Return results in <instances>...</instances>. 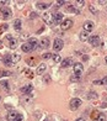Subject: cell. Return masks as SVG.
Segmentation results:
<instances>
[{
	"label": "cell",
	"instance_id": "cell-1",
	"mask_svg": "<svg viewBox=\"0 0 107 121\" xmlns=\"http://www.w3.org/2000/svg\"><path fill=\"white\" fill-rule=\"evenodd\" d=\"M74 74H75V77H78V78H80L81 77V74L84 73V67L81 63H75L74 64Z\"/></svg>",
	"mask_w": 107,
	"mask_h": 121
},
{
	"label": "cell",
	"instance_id": "cell-2",
	"mask_svg": "<svg viewBox=\"0 0 107 121\" xmlns=\"http://www.w3.org/2000/svg\"><path fill=\"white\" fill-rule=\"evenodd\" d=\"M63 46H64L63 40H60V38H55L54 42H53V51H54V52H59L60 49L63 48Z\"/></svg>",
	"mask_w": 107,
	"mask_h": 121
},
{
	"label": "cell",
	"instance_id": "cell-3",
	"mask_svg": "<svg viewBox=\"0 0 107 121\" xmlns=\"http://www.w3.org/2000/svg\"><path fill=\"white\" fill-rule=\"evenodd\" d=\"M80 105H81V100H80V99H78V98L71 99L70 103H69V106H70L71 110H76Z\"/></svg>",
	"mask_w": 107,
	"mask_h": 121
},
{
	"label": "cell",
	"instance_id": "cell-4",
	"mask_svg": "<svg viewBox=\"0 0 107 121\" xmlns=\"http://www.w3.org/2000/svg\"><path fill=\"white\" fill-rule=\"evenodd\" d=\"M71 26H73V20H71V19H65V20H64L63 22L60 24V27H62V30H63V31L69 30Z\"/></svg>",
	"mask_w": 107,
	"mask_h": 121
},
{
	"label": "cell",
	"instance_id": "cell-5",
	"mask_svg": "<svg viewBox=\"0 0 107 121\" xmlns=\"http://www.w3.org/2000/svg\"><path fill=\"white\" fill-rule=\"evenodd\" d=\"M0 14H3L4 19H9V17H11V15H12L11 10H10L9 8H5V6H3L1 9H0Z\"/></svg>",
	"mask_w": 107,
	"mask_h": 121
},
{
	"label": "cell",
	"instance_id": "cell-6",
	"mask_svg": "<svg viewBox=\"0 0 107 121\" xmlns=\"http://www.w3.org/2000/svg\"><path fill=\"white\" fill-rule=\"evenodd\" d=\"M36 8L40 10H47L48 8H51V3H46V1H37L36 3Z\"/></svg>",
	"mask_w": 107,
	"mask_h": 121
},
{
	"label": "cell",
	"instance_id": "cell-7",
	"mask_svg": "<svg viewBox=\"0 0 107 121\" xmlns=\"http://www.w3.org/2000/svg\"><path fill=\"white\" fill-rule=\"evenodd\" d=\"M3 63H4L5 65H8V67H11V65H14L11 54H5L4 58H3Z\"/></svg>",
	"mask_w": 107,
	"mask_h": 121
},
{
	"label": "cell",
	"instance_id": "cell-8",
	"mask_svg": "<svg viewBox=\"0 0 107 121\" xmlns=\"http://www.w3.org/2000/svg\"><path fill=\"white\" fill-rule=\"evenodd\" d=\"M49 47V38L48 37H43L40 42V49H46Z\"/></svg>",
	"mask_w": 107,
	"mask_h": 121
},
{
	"label": "cell",
	"instance_id": "cell-9",
	"mask_svg": "<svg viewBox=\"0 0 107 121\" xmlns=\"http://www.w3.org/2000/svg\"><path fill=\"white\" fill-rule=\"evenodd\" d=\"M89 43H91L92 46H99V45H100V37H99L97 35L90 36V37H89Z\"/></svg>",
	"mask_w": 107,
	"mask_h": 121
},
{
	"label": "cell",
	"instance_id": "cell-10",
	"mask_svg": "<svg viewBox=\"0 0 107 121\" xmlns=\"http://www.w3.org/2000/svg\"><path fill=\"white\" fill-rule=\"evenodd\" d=\"M94 26L95 25H94L92 21H86V22L84 24V31H86V32H89V34H90V32L94 30Z\"/></svg>",
	"mask_w": 107,
	"mask_h": 121
},
{
	"label": "cell",
	"instance_id": "cell-11",
	"mask_svg": "<svg viewBox=\"0 0 107 121\" xmlns=\"http://www.w3.org/2000/svg\"><path fill=\"white\" fill-rule=\"evenodd\" d=\"M73 58L71 57H68V58H65V59H63L62 60V67L63 68H68V67H70V65L73 64Z\"/></svg>",
	"mask_w": 107,
	"mask_h": 121
},
{
	"label": "cell",
	"instance_id": "cell-12",
	"mask_svg": "<svg viewBox=\"0 0 107 121\" xmlns=\"http://www.w3.org/2000/svg\"><path fill=\"white\" fill-rule=\"evenodd\" d=\"M53 15V24H60V21L63 19V14L62 13H55L52 14Z\"/></svg>",
	"mask_w": 107,
	"mask_h": 121
},
{
	"label": "cell",
	"instance_id": "cell-13",
	"mask_svg": "<svg viewBox=\"0 0 107 121\" xmlns=\"http://www.w3.org/2000/svg\"><path fill=\"white\" fill-rule=\"evenodd\" d=\"M21 49H22L24 52H26V53H30V52L33 51V47H32L28 42H26V43H24V45L21 46Z\"/></svg>",
	"mask_w": 107,
	"mask_h": 121
},
{
	"label": "cell",
	"instance_id": "cell-14",
	"mask_svg": "<svg viewBox=\"0 0 107 121\" xmlns=\"http://www.w3.org/2000/svg\"><path fill=\"white\" fill-rule=\"evenodd\" d=\"M89 37H90V35H89V32H86V31H81V32H80V35H79L80 41H83V42L87 41Z\"/></svg>",
	"mask_w": 107,
	"mask_h": 121
},
{
	"label": "cell",
	"instance_id": "cell-15",
	"mask_svg": "<svg viewBox=\"0 0 107 121\" xmlns=\"http://www.w3.org/2000/svg\"><path fill=\"white\" fill-rule=\"evenodd\" d=\"M20 91L22 93V94H28V93H31V91H32V85H31V84L25 85V86H22V88L20 89Z\"/></svg>",
	"mask_w": 107,
	"mask_h": 121
},
{
	"label": "cell",
	"instance_id": "cell-16",
	"mask_svg": "<svg viewBox=\"0 0 107 121\" xmlns=\"http://www.w3.org/2000/svg\"><path fill=\"white\" fill-rule=\"evenodd\" d=\"M42 17H43V20L46 21V22L53 24V15L52 14H43V15H42Z\"/></svg>",
	"mask_w": 107,
	"mask_h": 121
},
{
	"label": "cell",
	"instance_id": "cell-17",
	"mask_svg": "<svg viewBox=\"0 0 107 121\" xmlns=\"http://www.w3.org/2000/svg\"><path fill=\"white\" fill-rule=\"evenodd\" d=\"M17 43H19V41L16 40V38H10L9 40V47L11 49H15L16 47H17Z\"/></svg>",
	"mask_w": 107,
	"mask_h": 121
},
{
	"label": "cell",
	"instance_id": "cell-18",
	"mask_svg": "<svg viewBox=\"0 0 107 121\" xmlns=\"http://www.w3.org/2000/svg\"><path fill=\"white\" fill-rule=\"evenodd\" d=\"M46 68H47L46 63L40 64L38 67H37V74H43V73H44V70H46Z\"/></svg>",
	"mask_w": 107,
	"mask_h": 121
},
{
	"label": "cell",
	"instance_id": "cell-19",
	"mask_svg": "<svg viewBox=\"0 0 107 121\" xmlns=\"http://www.w3.org/2000/svg\"><path fill=\"white\" fill-rule=\"evenodd\" d=\"M17 115H19L17 111H14V110H12V111H10V112L8 114V119H9V121H14V120L16 119V116H17Z\"/></svg>",
	"mask_w": 107,
	"mask_h": 121
},
{
	"label": "cell",
	"instance_id": "cell-20",
	"mask_svg": "<svg viewBox=\"0 0 107 121\" xmlns=\"http://www.w3.org/2000/svg\"><path fill=\"white\" fill-rule=\"evenodd\" d=\"M30 45L33 47V49H36V47H37V45H38V41H37V38H35V37H31V38H28V41H27Z\"/></svg>",
	"mask_w": 107,
	"mask_h": 121
},
{
	"label": "cell",
	"instance_id": "cell-21",
	"mask_svg": "<svg viewBox=\"0 0 107 121\" xmlns=\"http://www.w3.org/2000/svg\"><path fill=\"white\" fill-rule=\"evenodd\" d=\"M14 29H15L16 31H20V30H21V20H20V19H16V20L14 21Z\"/></svg>",
	"mask_w": 107,
	"mask_h": 121
},
{
	"label": "cell",
	"instance_id": "cell-22",
	"mask_svg": "<svg viewBox=\"0 0 107 121\" xmlns=\"http://www.w3.org/2000/svg\"><path fill=\"white\" fill-rule=\"evenodd\" d=\"M106 83H107V77H105V78L100 79V80H95L94 82L95 85H102V84H106Z\"/></svg>",
	"mask_w": 107,
	"mask_h": 121
},
{
	"label": "cell",
	"instance_id": "cell-23",
	"mask_svg": "<svg viewBox=\"0 0 107 121\" xmlns=\"http://www.w3.org/2000/svg\"><path fill=\"white\" fill-rule=\"evenodd\" d=\"M107 120V116L103 114V112H100V115L97 116V119H96L95 121H106Z\"/></svg>",
	"mask_w": 107,
	"mask_h": 121
},
{
	"label": "cell",
	"instance_id": "cell-24",
	"mask_svg": "<svg viewBox=\"0 0 107 121\" xmlns=\"http://www.w3.org/2000/svg\"><path fill=\"white\" fill-rule=\"evenodd\" d=\"M52 58H53V60H54L55 63H60V62H62V58H60V56H59L58 53L53 54V56H52Z\"/></svg>",
	"mask_w": 107,
	"mask_h": 121
},
{
	"label": "cell",
	"instance_id": "cell-25",
	"mask_svg": "<svg viewBox=\"0 0 107 121\" xmlns=\"http://www.w3.org/2000/svg\"><path fill=\"white\" fill-rule=\"evenodd\" d=\"M12 63H17L19 62V60L21 59V56H20V54H17V53H15V54H12Z\"/></svg>",
	"mask_w": 107,
	"mask_h": 121
},
{
	"label": "cell",
	"instance_id": "cell-26",
	"mask_svg": "<svg viewBox=\"0 0 107 121\" xmlns=\"http://www.w3.org/2000/svg\"><path fill=\"white\" fill-rule=\"evenodd\" d=\"M0 84H1V86L4 88L5 90H9V89H10V86H9V83H8L6 80H1V82H0Z\"/></svg>",
	"mask_w": 107,
	"mask_h": 121
},
{
	"label": "cell",
	"instance_id": "cell-27",
	"mask_svg": "<svg viewBox=\"0 0 107 121\" xmlns=\"http://www.w3.org/2000/svg\"><path fill=\"white\" fill-rule=\"evenodd\" d=\"M9 29V25L8 24H4V25H1L0 26V34H4L5 31H6Z\"/></svg>",
	"mask_w": 107,
	"mask_h": 121
},
{
	"label": "cell",
	"instance_id": "cell-28",
	"mask_svg": "<svg viewBox=\"0 0 107 121\" xmlns=\"http://www.w3.org/2000/svg\"><path fill=\"white\" fill-rule=\"evenodd\" d=\"M9 75H11V73L8 72V70H0V78L1 77H9Z\"/></svg>",
	"mask_w": 107,
	"mask_h": 121
},
{
	"label": "cell",
	"instance_id": "cell-29",
	"mask_svg": "<svg viewBox=\"0 0 107 121\" xmlns=\"http://www.w3.org/2000/svg\"><path fill=\"white\" fill-rule=\"evenodd\" d=\"M52 56H53L52 53L47 52V53H43V54H42V58H43V59H49V58H52Z\"/></svg>",
	"mask_w": 107,
	"mask_h": 121
},
{
	"label": "cell",
	"instance_id": "cell-30",
	"mask_svg": "<svg viewBox=\"0 0 107 121\" xmlns=\"http://www.w3.org/2000/svg\"><path fill=\"white\" fill-rule=\"evenodd\" d=\"M68 10H69V11H71V13H75V14H80L79 10L75 9V8H73V6H68Z\"/></svg>",
	"mask_w": 107,
	"mask_h": 121
},
{
	"label": "cell",
	"instance_id": "cell-31",
	"mask_svg": "<svg viewBox=\"0 0 107 121\" xmlns=\"http://www.w3.org/2000/svg\"><path fill=\"white\" fill-rule=\"evenodd\" d=\"M26 62H27L30 65H33L35 62H36V59H35V58H27V59H26Z\"/></svg>",
	"mask_w": 107,
	"mask_h": 121
},
{
	"label": "cell",
	"instance_id": "cell-32",
	"mask_svg": "<svg viewBox=\"0 0 107 121\" xmlns=\"http://www.w3.org/2000/svg\"><path fill=\"white\" fill-rule=\"evenodd\" d=\"M14 121H24V115H22V114H19Z\"/></svg>",
	"mask_w": 107,
	"mask_h": 121
},
{
	"label": "cell",
	"instance_id": "cell-33",
	"mask_svg": "<svg viewBox=\"0 0 107 121\" xmlns=\"http://www.w3.org/2000/svg\"><path fill=\"white\" fill-rule=\"evenodd\" d=\"M87 98H97V94H95L94 91H91L90 94H87Z\"/></svg>",
	"mask_w": 107,
	"mask_h": 121
},
{
	"label": "cell",
	"instance_id": "cell-34",
	"mask_svg": "<svg viewBox=\"0 0 107 121\" xmlns=\"http://www.w3.org/2000/svg\"><path fill=\"white\" fill-rule=\"evenodd\" d=\"M90 11H91L92 14H99V11H97V10H96L94 6H90Z\"/></svg>",
	"mask_w": 107,
	"mask_h": 121
},
{
	"label": "cell",
	"instance_id": "cell-35",
	"mask_svg": "<svg viewBox=\"0 0 107 121\" xmlns=\"http://www.w3.org/2000/svg\"><path fill=\"white\" fill-rule=\"evenodd\" d=\"M84 4H85V1H84V0H81V1H76V3H75V5H76V6H78V5H79V6H84Z\"/></svg>",
	"mask_w": 107,
	"mask_h": 121
},
{
	"label": "cell",
	"instance_id": "cell-36",
	"mask_svg": "<svg viewBox=\"0 0 107 121\" xmlns=\"http://www.w3.org/2000/svg\"><path fill=\"white\" fill-rule=\"evenodd\" d=\"M99 115H100V112H99V111H95V114H92V119H94V121H95L96 119H97Z\"/></svg>",
	"mask_w": 107,
	"mask_h": 121
},
{
	"label": "cell",
	"instance_id": "cell-37",
	"mask_svg": "<svg viewBox=\"0 0 107 121\" xmlns=\"http://www.w3.org/2000/svg\"><path fill=\"white\" fill-rule=\"evenodd\" d=\"M64 4H65V1H63V0L62 1H57V6H62V5H64Z\"/></svg>",
	"mask_w": 107,
	"mask_h": 121
},
{
	"label": "cell",
	"instance_id": "cell-38",
	"mask_svg": "<svg viewBox=\"0 0 107 121\" xmlns=\"http://www.w3.org/2000/svg\"><path fill=\"white\" fill-rule=\"evenodd\" d=\"M78 79H79L78 77H71V78H70V80H71V82H76Z\"/></svg>",
	"mask_w": 107,
	"mask_h": 121
},
{
	"label": "cell",
	"instance_id": "cell-39",
	"mask_svg": "<svg viewBox=\"0 0 107 121\" xmlns=\"http://www.w3.org/2000/svg\"><path fill=\"white\" fill-rule=\"evenodd\" d=\"M75 121H85V119H84V117H78Z\"/></svg>",
	"mask_w": 107,
	"mask_h": 121
},
{
	"label": "cell",
	"instance_id": "cell-40",
	"mask_svg": "<svg viewBox=\"0 0 107 121\" xmlns=\"http://www.w3.org/2000/svg\"><path fill=\"white\" fill-rule=\"evenodd\" d=\"M0 4H1V5H5V4H8V1H0Z\"/></svg>",
	"mask_w": 107,
	"mask_h": 121
},
{
	"label": "cell",
	"instance_id": "cell-41",
	"mask_svg": "<svg viewBox=\"0 0 107 121\" xmlns=\"http://www.w3.org/2000/svg\"><path fill=\"white\" fill-rule=\"evenodd\" d=\"M105 62H106V63H107V56H106V57H105Z\"/></svg>",
	"mask_w": 107,
	"mask_h": 121
},
{
	"label": "cell",
	"instance_id": "cell-42",
	"mask_svg": "<svg viewBox=\"0 0 107 121\" xmlns=\"http://www.w3.org/2000/svg\"><path fill=\"white\" fill-rule=\"evenodd\" d=\"M44 121H49V120H44Z\"/></svg>",
	"mask_w": 107,
	"mask_h": 121
}]
</instances>
